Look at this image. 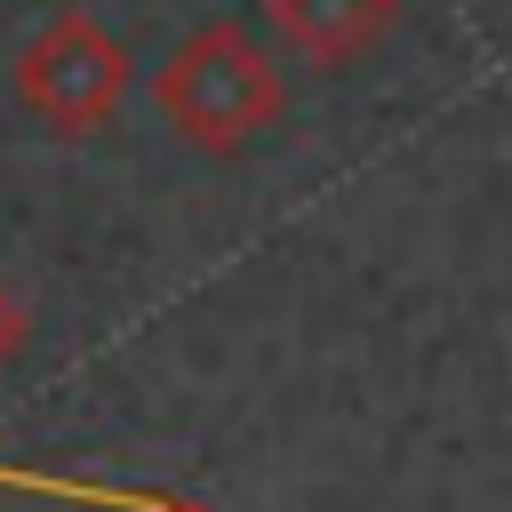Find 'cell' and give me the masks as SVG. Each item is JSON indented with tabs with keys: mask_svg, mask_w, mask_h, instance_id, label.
<instances>
[{
	"mask_svg": "<svg viewBox=\"0 0 512 512\" xmlns=\"http://www.w3.org/2000/svg\"><path fill=\"white\" fill-rule=\"evenodd\" d=\"M24 344H32V312H24V304L0 288V376L16 368V352H24Z\"/></svg>",
	"mask_w": 512,
	"mask_h": 512,
	"instance_id": "277c9868",
	"label": "cell"
},
{
	"mask_svg": "<svg viewBox=\"0 0 512 512\" xmlns=\"http://www.w3.org/2000/svg\"><path fill=\"white\" fill-rule=\"evenodd\" d=\"M264 24L296 64L344 72L400 24V0H264Z\"/></svg>",
	"mask_w": 512,
	"mask_h": 512,
	"instance_id": "3957f363",
	"label": "cell"
},
{
	"mask_svg": "<svg viewBox=\"0 0 512 512\" xmlns=\"http://www.w3.org/2000/svg\"><path fill=\"white\" fill-rule=\"evenodd\" d=\"M128 40L96 16V8H56L16 56H8V96L64 144L96 136L120 96H128Z\"/></svg>",
	"mask_w": 512,
	"mask_h": 512,
	"instance_id": "7a4b0ae2",
	"label": "cell"
},
{
	"mask_svg": "<svg viewBox=\"0 0 512 512\" xmlns=\"http://www.w3.org/2000/svg\"><path fill=\"white\" fill-rule=\"evenodd\" d=\"M0 480H8V488H64V496H88V504H128V496H112V488H80V480H40V472H8V464H0Z\"/></svg>",
	"mask_w": 512,
	"mask_h": 512,
	"instance_id": "5b68a950",
	"label": "cell"
},
{
	"mask_svg": "<svg viewBox=\"0 0 512 512\" xmlns=\"http://www.w3.org/2000/svg\"><path fill=\"white\" fill-rule=\"evenodd\" d=\"M152 112L168 120V136L184 152L232 160L288 120V72L248 24L208 16V24L168 40V56L152 72Z\"/></svg>",
	"mask_w": 512,
	"mask_h": 512,
	"instance_id": "6da1fadb",
	"label": "cell"
}]
</instances>
